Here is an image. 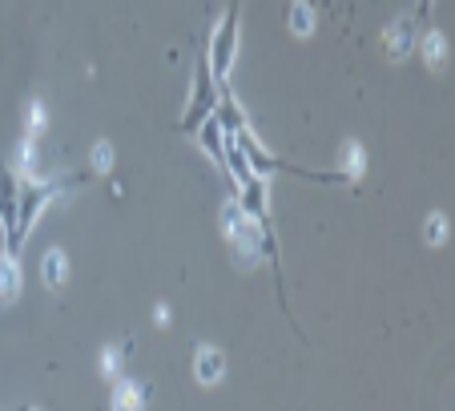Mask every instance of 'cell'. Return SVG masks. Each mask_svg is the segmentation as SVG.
Returning a JSON list of instances; mask_svg holds the SVG:
<instances>
[{"mask_svg":"<svg viewBox=\"0 0 455 411\" xmlns=\"http://www.w3.org/2000/svg\"><path fill=\"white\" fill-rule=\"evenodd\" d=\"M17 165H20V169H29V174H33V165H36V141H33V137H24V141H20Z\"/></svg>","mask_w":455,"mask_h":411,"instance_id":"14","label":"cell"},{"mask_svg":"<svg viewBox=\"0 0 455 411\" xmlns=\"http://www.w3.org/2000/svg\"><path fill=\"white\" fill-rule=\"evenodd\" d=\"M29 121H33V130H41V125L49 121V117H45V105H41V101H33V105H29Z\"/></svg>","mask_w":455,"mask_h":411,"instance_id":"18","label":"cell"},{"mask_svg":"<svg viewBox=\"0 0 455 411\" xmlns=\"http://www.w3.org/2000/svg\"><path fill=\"white\" fill-rule=\"evenodd\" d=\"M109 165H113V149H109V146H97V153H93V169H97V174H105Z\"/></svg>","mask_w":455,"mask_h":411,"instance_id":"15","label":"cell"},{"mask_svg":"<svg viewBox=\"0 0 455 411\" xmlns=\"http://www.w3.org/2000/svg\"><path fill=\"white\" fill-rule=\"evenodd\" d=\"M423 53H427V61H431V65H443V53H447L443 36H439V33H427V41H423Z\"/></svg>","mask_w":455,"mask_h":411,"instance_id":"13","label":"cell"},{"mask_svg":"<svg viewBox=\"0 0 455 411\" xmlns=\"http://www.w3.org/2000/svg\"><path fill=\"white\" fill-rule=\"evenodd\" d=\"M218 375H222V351L202 347V351H197V379H202V383H214Z\"/></svg>","mask_w":455,"mask_h":411,"instance_id":"8","label":"cell"},{"mask_svg":"<svg viewBox=\"0 0 455 411\" xmlns=\"http://www.w3.org/2000/svg\"><path fill=\"white\" fill-rule=\"evenodd\" d=\"M73 181H81V174H77V178H65V181H24V186H20L17 226H13V234H8V254H17V250H20V242H24L29 226H33L36 214H41V206H45V202H52V197H61Z\"/></svg>","mask_w":455,"mask_h":411,"instance_id":"1","label":"cell"},{"mask_svg":"<svg viewBox=\"0 0 455 411\" xmlns=\"http://www.w3.org/2000/svg\"><path fill=\"white\" fill-rule=\"evenodd\" d=\"M141 395H146L141 387H133V383H121V387L113 391V411H141V403H146Z\"/></svg>","mask_w":455,"mask_h":411,"instance_id":"9","label":"cell"},{"mask_svg":"<svg viewBox=\"0 0 455 411\" xmlns=\"http://www.w3.org/2000/svg\"><path fill=\"white\" fill-rule=\"evenodd\" d=\"M427 234H431V242H443V234H447V222H443V214H435L431 222H427Z\"/></svg>","mask_w":455,"mask_h":411,"instance_id":"17","label":"cell"},{"mask_svg":"<svg viewBox=\"0 0 455 411\" xmlns=\"http://www.w3.org/2000/svg\"><path fill=\"white\" fill-rule=\"evenodd\" d=\"M419 8H423V13H427V8H431V0H423V4H419Z\"/></svg>","mask_w":455,"mask_h":411,"instance_id":"19","label":"cell"},{"mask_svg":"<svg viewBox=\"0 0 455 411\" xmlns=\"http://www.w3.org/2000/svg\"><path fill=\"white\" fill-rule=\"evenodd\" d=\"M20 291V270L13 263V254H0V298L8 302V298H17Z\"/></svg>","mask_w":455,"mask_h":411,"instance_id":"7","label":"cell"},{"mask_svg":"<svg viewBox=\"0 0 455 411\" xmlns=\"http://www.w3.org/2000/svg\"><path fill=\"white\" fill-rule=\"evenodd\" d=\"M214 105V89H210V61H202V73H197V97L190 105V117L181 121V130H197V121L210 113Z\"/></svg>","mask_w":455,"mask_h":411,"instance_id":"4","label":"cell"},{"mask_svg":"<svg viewBox=\"0 0 455 411\" xmlns=\"http://www.w3.org/2000/svg\"><path fill=\"white\" fill-rule=\"evenodd\" d=\"M105 367H101V371H105V375H117V363H121V347H109V351H105Z\"/></svg>","mask_w":455,"mask_h":411,"instance_id":"16","label":"cell"},{"mask_svg":"<svg viewBox=\"0 0 455 411\" xmlns=\"http://www.w3.org/2000/svg\"><path fill=\"white\" fill-rule=\"evenodd\" d=\"M226 234H230V242H234L238 263H258L262 234H258V226H254V218L242 214L238 206H226Z\"/></svg>","mask_w":455,"mask_h":411,"instance_id":"2","label":"cell"},{"mask_svg":"<svg viewBox=\"0 0 455 411\" xmlns=\"http://www.w3.org/2000/svg\"><path fill=\"white\" fill-rule=\"evenodd\" d=\"M411 45H415V20H395L391 25V33H387V53L399 61V57H407L411 53Z\"/></svg>","mask_w":455,"mask_h":411,"instance_id":"5","label":"cell"},{"mask_svg":"<svg viewBox=\"0 0 455 411\" xmlns=\"http://www.w3.org/2000/svg\"><path fill=\"white\" fill-rule=\"evenodd\" d=\"M234 49H238V4L226 13V25L218 29V36H214V57H210V69L218 73V77H226L230 61H234Z\"/></svg>","mask_w":455,"mask_h":411,"instance_id":"3","label":"cell"},{"mask_svg":"<svg viewBox=\"0 0 455 411\" xmlns=\"http://www.w3.org/2000/svg\"><path fill=\"white\" fill-rule=\"evenodd\" d=\"M65 270H69L65 254H61V250H49V254H45V282H49V286H61V282H65Z\"/></svg>","mask_w":455,"mask_h":411,"instance_id":"11","label":"cell"},{"mask_svg":"<svg viewBox=\"0 0 455 411\" xmlns=\"http://www.w3.org/2000/svg\"><path fill=\"white\" fill-rule=\"evenodd\" d=\"M290 25H294V33L298 36H307L310 29H314V8H310L307 0H298V4L290 8Z\"/></svg>","mask_w":455,"mask_h":411,"instance_id":"12","label":"cell"},{"mask_svg":"<svg viewBox=\"0 0 455 411\" xmlns=\"http://www.w3.org/2000/svg\"><path fill=\"white\" fill-rule=\"evenodd\" d=\"M17 197H20L17 178H13V174H0V218H4L8 234H13V226H17Z\"/></svg>","mask_w":455,"mask_h":411,"instance_id":"6","label":"cell"},{"mask_svg":"<svg viewBox=\"0 0 455 411\" xmlns=\"http://www.w3.org/2000/svg\"><path fill=\"white\" fill-rule=\"evenodd\" d=\"M363 165H367L363 146H358V141H351V146L342 149V178H363Z\"/></svg>","mask_w":455,"mask_h":411,"instance_id":"10","label":"cell"}]
</instances>
